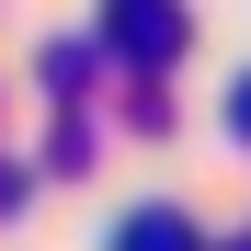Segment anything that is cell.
<instances>
[{
  "label": "cell",
  "mask_w": 251,
  "mask_h": 251,
  "mask_svg": "<svg viewBox=\"0 0 251 251\" xmlns=\"http://www.w3.org/2000/svg\"><path fill=\"white\" fill-rule=\"evenodd\" d=\"M240 126H251V92H240Z\"/></svg>",
  "instance_id": "obj_1"
}]
</instances>
